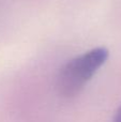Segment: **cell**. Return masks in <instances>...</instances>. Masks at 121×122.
I'll list each match as a JSON object with an SVG mask.
<instances>
[{"label": "cell", "mask_w": 121, "mask_h": 122, "mask_svg": "<svg viewBox=\"0 0 121 122\" xmlns=\"http://www.w3.org/2000/svg\"><path fill=\"white\" fill-rule=\"evenodd\" d=\"M114 122H121V106H120L119 109H118L115 118H114Z\"/></svg>", "instance_id": "7a4b0ae2"}, {"label": "cell", "mask_w": 121, "mask_h": 122, "mask_svg": "<svg viewBox=\"0 0 121 122\" xmlns=\"http://www.w3.org/2000/svg\"><path fill=\"white\" fill-rule=\"evenodd\" d=\"M108 58L105 47H96L69 61L57 77L58 92L64 97L78 94Z\"/></svg>", "instance_id": "6da1fadb"}]
</instances>
